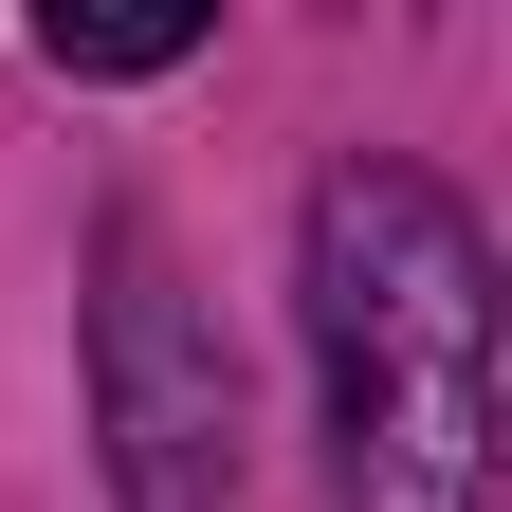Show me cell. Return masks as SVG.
<instances>
[{
	"label": "cell",
	"instance_id": "obj_1",
	"mask_svg": "<svg viewBox=\"0 0 512 512\" xmlns=\"http://www.w3.org/2000/svg\"><path fill=\"white\" fill-rule=\"evenodd\" d=\"M311 348L348 512H494V256L421 165L311 183Z\"/></svg>",
	"mask_w": 512,
	"mask_h": 512
},
{
	"label": "cell",
	"instance_id": "obj_3",
	"mask_svg": "<svg viewBox=\"0 0 512 512\" xmlns=\"http://www.w3.org/2000/svg\"><path fill=\"white\" fill-rule=\"evenodd\" d=\"M55 74H183L202 55V0H110V19H37Z\"/></svg>",
	"mask_w": 512,
	"mask_h": 512
},
{
	"label": "cell",
	"instance_id": "obj_2",
	"mask_svg": "<svg viewBox=\"0 0 512 512\" xmlns=\"http://www.w3.org/2000/svg\"><path fill=\"white\" fill-rule=\"evenodd\" d=\"M92 403H110V494H128V512H220V494H238V384H220V330L183 311V275H165L147 220H110Z\"/></svg>",
	"mask_w": 512,
	"mask_h": 512
}]
</instances>
